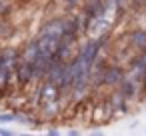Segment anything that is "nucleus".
<instances>
[{
    "label": "nucleus",
    "instance_id": "2",
    "mask_svg": "<svg viewBox=\"0 0 146 136\" xmlns=\"http://www.w3.org/2000/svg\"><path fill=\"white\" fill-rule=\"evenodd\" d=\"M40 34L58 38V40L62 42V38L66 36V18H52V20H48L46 24H42Z\"/></svg>",
    "mask_w": 146,
    "mask_h": 136
},
{
    "label": "nucleus",
    "instance_id": "11",
    "mask_svg": "<svg viewBox=\"0 0 146 136\" xmlns=\"http://www.w3.org/2000/svg\"><path fill=\"white\" fill-rule=\"evenodd\" d=\"M134 4L136 6H142V4H146V0H134Z\"/></svg>",
    "mask_w": 146,
    "mask_h": 136
},
{
    "label": "nucleus",
    "instance_id": "12",
    "mask_svg": "<svg viewBox=\"0 0 146 136\" xmlns=\"http://www.w3.org/2000/svg\"><path fill=\"white\" fill-rule=\"evenodd\" d=\"M66 2H68V6H74V4L78 2V0H66Z\"/></svg>",
    "mask_w": 146,
    "mask_h": 136
},
{
    "label": "nucleus",
    "instance_id": "1",
    "mask_svg": "<svg viewBox=\"0 0 146 136\" xmlns=\"http://www.w3.org/2000/svg\"><path fill=\"white\" fill-rule=\"evenodd\" d=\"M16 60H18V50L16 48H2L0 50V86H6L10 82V74L16 68Z\"/></svg>",
    "mask_w": 146,
    "mask_h": 136
},
{
    "label": "nucleus",
    "instance_id": "9",
    "mask_svg": "<svg viewBox=\"0 0 146 136\" xmlns=\"http://www.w3.org/2000/svg\"><path fill=\"white\" fill-rule=\"evenodd\" d=\"M8 8H10V4L6 2V0H0V14H4Z\"/></svg>",
    "mask_w": 146,
    "mask_h": 136
},
{
    "label": "nucleus",
    "instance_id": "7",
    "mask_svg": "<svg viewBox=\"0 0 146 136\" xmlns=\"http://www.w3.org/2000/svg\"><path fill=\"white\" fill-rule=\"evenodd\" d=\"M132 42H134L140 50H146V32H144V30L132 32Z\"/></svg>",
    "mask_w": 146,
    "mask_h": 136
},
{
    "label": "nucleus",
    "instance_id": "4",
    "mask_svg": "<svg viewBox=\"0 0 146 136\" xmlns=\"http://www.w3.org/2000/svg\"><path fill=\"white\" fill-rule=\"evenodd\" d=\"M36 44H38V52L46 54V56H56V52L60 48V40L52 38V36H46V34H38Z\"/></svg>",
    "mask_w": 146,
    "mask_h": 136
},
{
    "label": "nucleus",
    "instance_id": "8",
    "mask_svg": "<svg viewBox=\"0 0 146 136\" xmlns=\"http://www.w3.org/2000/svg\"><path fill=\"white\" fill-rule=\"evenodd\" d=\"M14 34V26L4 22V24H0V38H10Z\"/></svg>",
    "mask_w": 146,
    "mask_h": 136
},
{
    "label": "nucleus",
    "instance_id": "6",
    "mask_svg": "<svg viewBox=\"0 0 146 136\" xmlns=\"http://www.w3.org/2000/svg\"><path fill=\"white\" fill-rule=\"evenodd\" d=\"M122 80H124V74H122L120 68H108L102 74V82L104 84H120Z\"/></svg>",
    "mask_w": 146,
    "mask_h": 136
},
{
    "label": "nucleus",
    "instance_id": "13",
    "mask_svg": "<svg viewBox=\"0 0 146 136\" xmlns=\"http://www.w3.org/2000/svg\"><path fill=\"white\" fill-rule=\"evenodd\" d=\"M114 2H116V4H122V2H124V0H114Z\"/></svg>",
    "mask_w": 146,
    "mask_h": 136
},
{
    "label": "nucleus",
    "instance_id": "10",
    "mask_svg": "<svg viewBox=\"0 0 146 136\" xmlns=\"http://www.w3.org/2000/svg\"><path fill=\"white\" fill-rule=\"evenodd\" d=\"M0 134H4V136H12V132H10V130H2V128H0Z\"/></svg>",
    "mask_w": 146,
    "mask_h": 136
},
{
    "label": "nucleus",
    "instance_id": "3",
    "mask_svg": "<svg viewBox=\"0 0 146 136\" xmlns=\"http://www.w3.org/2000/svg\"><path fill=\"white\" fill-rule=\"evenodd\" d=\"M52 58H54V56H46V54H40V52H38V58H36L34 64H32V80L42 82V80L46 78V72H48V68H50Z\"/></svg>",
    "mask_w": 146,
    "mask_h": 136
},
{
    "label": "nucleus",
    "instance_id": "5",
    "mask_svg": "<svg viewBox=\"0 0 146 136\" xmlns=\"http://www.w3.org/2000/svg\"><path fill=\"white\" fill-rule=\"evenodd\" d=\"M14 76H16V80H18L20 86H26V84L32 80V64H30L28 60H24V58L18 56L16 68H14Z\"/></svg>",
    "mask_w": 146,
    "mask_h": 136
}]
</instances>
